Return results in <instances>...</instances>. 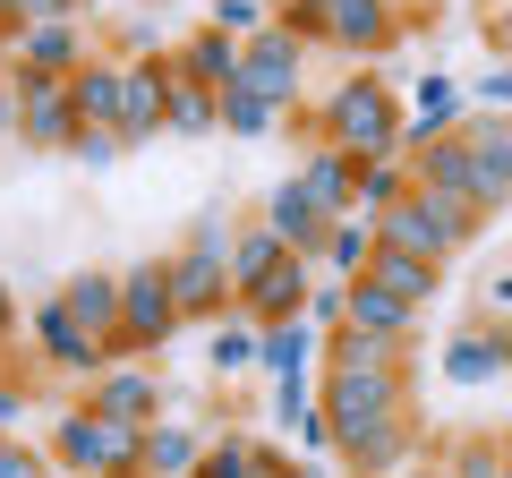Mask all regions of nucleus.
Here are the masks:
<instances>
[{
	"mask_svg": "<svg viewBox=\"0 0 512 478\" xmlns=\"http://www.w3.org/2000/svg\"><path fill=\"white\" fill-rule=\"evenodd\" d=\"M316 410H325L333 453L350 461V478H393L419 453V427H410V359L402 368H316Z\"/></svg>",
	"mask_w": 512,
	"mask_h": 478,
	"instance_id": "obj_1",
	"label": "nucleus"
},
{
	"mask_svg": "<svg viewBox=\"0 0 512 478\" xmlns=\"http://www.w3.org/2000/svg\"><path fill=\"white\" fill-rule=\"evenodd\" d=\"M299 129H308V146H342L350 163H367V154H410V103L393 94L384 69H350L316 111H299Z\"/></svg>",
	"mask_w": 512,
	"mask_h": 478,
	"instance_id": "obj_2",
	"label": "nucleus"
},
{
	"mask_svg": "<svg viewBox=\"0 0 512 478\" xmlns=\"http://www.w3.org/2000/svg\"><path fill=\"white\" fill-rule=\"evenodd\" d=\"M478 222H487V214H478L470 197H453V188H419V180H410V197L376 214V239H393V248H419V257L453 265L461 248L478 239Z\"/></svg>",
	"mask_w": 512,
	"mask_h": 478,
	"instance_id": "obj_3",
	"label": "nucleus"
},
{
	"mask_svg": "<svg viewBox=\"0 0 512 478\" xmlns=\"http://www.w3.org/2000/svg\"><path fill=\"white\" fill-rule=\"evenodd\" d=\"M52 461L69 478H146V427L103 419L94 402H77V410H60V427H52Z\"/></svg>",
	"mask_w": 512,
	"mask_h": 478,
	"instance_id": "obj_4",
	"label": "nucleus"
},
{
	"mask_svg": "<svg viewBox=\"0 0 512 478\" xmlns=\"http://www.w3.org/2000/svg\"><path fill=\"white\" fill-rule=\"evenodd\" d=\"M180 299H171V257L120 265V333H111V359H163V342L180 333Z\"/></svg>",
	"mask_w": 512,
	"mask_h": 478,
	"instance_id": "obj_5",
	"label": "nucleus"
},
{
	"mask_svg": "<svg viewBox=\"0 0 512 478\" xmlns=\"http://www.w3.org/2000/svg\"><path fill=\"white\" fill-rule=\"evenodd\" d=\"M9 77H18V146H35V154H69L77 129H86L77 86H69V77H43V69H9Z\"/></svg>",
	"mask_w": 512,
	"mask_h": 478,
	"instance_id": "obj_6",
	"label": "nucleus"
},
{
	"mask_svg": "<svg viewBox=\"0 0 512 478\" xmlns=\"http://www.w3.org/2000/svg\"><path fill=\"white\" fill-rule=\"evenodd\" d=\"M299 69H308V35H291L282 18L239 43V86L265 94V103H282V111H299Z\"/></svg>",
	"mask_w": 512,
	"mask_h": 478,
	"instance_id": "obj_7",
	"label": "nucleus"
},
{
	"mask_svg": "<svg viewBox=\"0 0 512 478\" xmlns=\"http://www.w3.org/2000/svg\"><path fill=\"white\" fill-rule=\"evenodd\" d=\"M171 299H180L188 325H214V316H231V308H239L231 257H222V248H197V239H180V248H171Z\"/></svg>",
	"mask_w": 512,
	"mask_h": 478,
	"instance_id": "obj_8",
	"label": "nucleus"
},
{
	"mask_svg": "<svg viewBox=\"0 0 512 478\" xmlns=\"http://www.w3.org/2000/svg\"><path fill=\"white\" fill-rule=\"evenodd\" d=\"M35 359H43V368H60V376H77V385H94V376L111 368V342H103V333H86V325H77V308L52 291L35 308Z\"/></svg>",
	"mask_w": 512,
	"mask_h": 478,
	"instance_id": "obj_9",
	"label": "nucleus"
},
{
	"mask_svg": "<svg viewBox=\"0 0 512 478\" xmlns=\"http://www.w3.org/2000/svg\"><path fill=\"white\" fill-rule=\"evenodd\" d=\"M86 402L103 410V419L154 427V419H163V376H154V359H111V368L86 385Z\"/></svg>",
	"mask_w": 512,
	"mask_h": 478,
	"instance_id": "obj_10",
	"label": "nucleus"
},
{
	"mask_svg": "<svg viewBox=\"0 0 512 478\" xmlns=\"http://www.w3.org/2000/svg\"><path fill=\"white\" fill-rule=\"evenodd\" d=\"M256 222H265V231H274L282 248H291V257H316V248H325V231H333V214H325V205L308 197V180H299V171H291V180H274V188H265Z\"/></svg>",
	"mask_w": 512,
	"mask_h": 478,
	"instance_id": "obj_11",
	"label": "nucleus"
},
{
	"mask_svg": "<svg viewBox=\"0 0 512 478\" xmlns=\"http://www.w3.org/2000/svg\"><path fill=\"white\" fill-rule=\"evenodd\" d=\"M402 9H393V0H325V43L333 52H393V43H402Z\"/></svg>",
	"mask_w": 512,
	"mask_h": 478,
	"instance_id": "obj_12",
	"label": "nucleus"
},
{
	"mask_svg": "<svg viewBox=\"0 0 512 478\" xmlns=\"http://www.w3.org/2000/svg\"><path fill=\"white\" fill-rule=\"evenodd\" d=\"M171 111V52H137L128 60V103H120V137L128 146H154Z\"/></svg>",
	"mask_w": 512,
	"mask_h": 478,
	"instance_id": "obj_13",
	"label": "nucleus"
},
{
	"mask_svg": "<svg viewBox=\"0 0 512 478\" xmlns=\"http://www.w3.org/2000/svg\"><path fill=\"white\" fill-rule=\"evenodd\" d=\"M86 26L77 18H43V26H18L9 35V69H43V77H69V69H86Z\"/></svg>",
	"mask_w": 512,
	"mask_h": 478,
	"instance_id": "obj_14",
	"label": "nucleus"
},
{
	"mask_svg": "<svg viewBox=\"0 0 512 478\" xmlns=\"http://www.w3.org/2000/svg\"><path fill=\"white\" fill-rule=\"evenodd\" d=\"M444 376H453V385H495V376H512V325H461L453 342H444Z\"/></svg>",
	"mask_w": 512,
	"mask_h": 478,
	"instance_id": "obj_15",
	"label": "nucleus"
},
{
	"mask_svg": "<svg viewBox=\"0 0 512 478\" xmlns=\"http://www.w3.org/2000/svg\"><path fill=\"white\" fill-rule=\"evenodd\" d=\"M316 359H325V333H316L308 316H274V325H256V368L274 376V385H282V376H308Z\"/></svg>",
	"mask_w": 512,
	"mask_h": 478,
	"instance_id": "obj_16",
	"label": "nucleus"
},
{
	"mask_svg": "<svg viewBox=\"0 0 512 478\" xmlns=\"http://www.w3.org/2000/svg\"><path fill=\"white\" fill-rule=\"evenodd\" d=\"M367 282H384L393 299L427 308V299L444 291V265H436V257H419V248H393V239H376V257H367Z\"/></svg>",
	"mask_w": 512,
	"mask_h": 478,
	"instance_id": "obj_17",
	"label": "nucleus"
},
{
	"mask_svg": "<svg viewBox=\"0 0 512 478\" xmlns=\"http://www.w3.org/2000/svg\"><path fill=\"white\" fill-rule=\"evenodd\" d=\"M171 69L197 77V86H214V94H231V86H239V35H222V26H197L188 43H171Z\"/></svg>",
	"mask_w": 512,
	"mask_h": 478,
	"instance_id": "obj_18",
	"label": "nucleus"
},
{
	"mask_svg": "<svg viewBox=\"0 0 512 478\" xmlns=\"http://www.w3.org/2000/svg\"><path fill=\"white\" fill-rule=\"evenodd\" d=\"M308 291H316V265L308 257H282L256 291H239V308H248L256 325H274V316H308Z\"/></svg>",
	"mask_w": 512,
	"mask_h": 478,
	"instance_id": "obj_19",
	"label": "nucleus"
},
{
	"mask_svg": "<svg viewBox=\"0 0 512 478\" xmlns=\"http://www.w3.org/2000/svg\"><path fill=\"white\" fill-rule=\"evenodd\" d=\"M69 86H77V111H86V129H120V103H128V60L120 52H94L86 69H69Z\"/></svg>",
	"mask_w": 512,
	"mask_h": 478,
	"instance_id": "obj_20",
	"label": "nucleus"
},
{
	"mask_svg": "<svg viewBox=\"0 0 512 478\" xmlns=\"http://www.w3.org/2000/svg\"><path fill=\"white\" fill-rule=\"evenodd\" d=\"M367 257H376V214H333L325 248H316L308 265H316V274H333V282H359Z\"/></svg>",
	"mask_w": 512,
	"mask_h": 478,
	"instance_id": "obj_21",
	"label": "nucleus"
},
{
	"mask_svg": "<svg viewBox=\"0 0 512 478\" xmlns=\"http://www.w3.org/2000/svg\"><path fill=\"white\" fill-rule=\"evenodd\" d=\"M299 180H308V197L325 205V214H359V163H350L342 146H308L299 154Z\"/></svg>",
	"mask_w": 512,
	"mask_h": 478,
	"instance_id": "obj_22",
	"label": "nucleus"
},
{
	"mask_svg": "<svg viewBox=\"0 0 512 478\" xmlns=\"http://www.w3.org/2000/svg\"><path fill=\"white\" fill-rule=\"evenodd\" d=\"M419 316L427 308H410V299H393L384 291V282H350V325H367V333H384V342H410V333H419Z\"/></svg>",
	"mask_w": 512,
	"mask_h": 478,
	"instance_id": "obj_23",
	"label": "nucleus"
},
{
	"mask_svg": "<svg viewBox=\"0 0 512 478\" xmlns=\"http://www.w3.org/2000/svg\"><path fill=\"white\" fill-rule=\"evenodd\" d=\"M461 103H470V94H461L444 69H427L419 86H410V146H419V137H444V129H461Z\"/></svg>",
	"mask_w": 512,
	"mask_h": 478,
	"instance_id": "obj_24",
	"label": "nucleus"
},
{
	"mask_svg": "<svg viewBox=\"0 0 512 478\" xmlns=\"http://www.w3.org/2000/svg\"><path fill=\"white\" fill-rule=\"evenodd\" d=\"M163 137H222V94L171 69V111H163Z\"/></svg>",
	"mask_w": 512,
	"mask_h": 478,
	"instance_id": "obj_25",
	"label": "nucleus"
},
{
	"mask_svg": "<svg viewBox=\"0 0 512 478\" xmlns=\"http://www.w3.org/2000/svg\"><path fill=\"white\" fill-rule=\"evenodd\" d=\"M402 359H410V342H384V333H367V325H333L316 368H402Z\"/></svg>",
	"mask_w": 512,
	"mask_h": 478,
	"instance_id": "obj_26",
	"label": "nucleus"
},
{
	"mask_svg": "<svg viewBox=\"0 0 512 478\" xmlns=\"http://www.w3.org/2000/svg\"><path fill=\"white\" fill-rule=\"evenodd\" d=\"M60 299L77 308V325H86V333H103V342L120 333V274H69V282H60Z\"/></svg>",
	"mask_w": 512,
	"mask_h": 478,
	"instance_id": "obj_27",
	"label": "nucleus"
},
{
	"mask_svg": "<svg viewBox=\"0 0 512 478\" xmlns=\"http://www.w3.org/2000/svg\"><path fill=\"white\" fill-rule=\"evenodd\" d=\"M197 461H205V436H188L180 419L146 427V478H197Z\"/></svg>",
	"mask_w": 512,
	"mask_h": 478,
	"instance_id": "obj_28",
	"label": "nucleus"
},
{
	"mask_svg": "<svg viewBox=\"0 0 512 478\" xmlns=\"http://www.w3.org/2000/svg\"><path fill=\"white\" fill-rule=\"evenodd\" d=\"M205 359H214V376H248V368H256V316H248V308L214 316V342H205Z\"/></svg>",
	"mask_w": 512,
	"mask_h": 478,
	"instance_id": "obj_29",
	"label": "nucleus"
},
{
	"mask_svg": "<svg viewBox=\"0 0 512 478\" xmlns=\"http://www.w3.org/2000/svg\"><path fill=\"white\" fill-rule=\"evenodd\" d=\"M282 257H291V248H282L265 222H239V239H231V282H239V291H256V282L274 274Z\"/></svg>",
	"mask_w": 512,
	"mask_h": 478,
	"instance_id": "obj_30",
	"label": "nucleus"
},
{
	"mask_svg": "<svg viewBox=\"0 0 512 478\" xmlns=\"http://www.w3.org/2000/svg\"><path fill=\"white\" fill-rule=\"evenodd\" d=\"M402 197H410V154H367L359 163V214H384Z\"/></svg>",
	"mask_w": 512,
	"mask_h": 478,
	"instance_id": "obj_31",
	"label": "nucleus"
},
{
	"mask_svg": "<svg viewBox=\"0 0 512 478\" xmlns=\"http://www.w3.org/2000/svg\"><path fill=\"white\" fill-rule=\"evenodd\" d=\"M444 470H453V478H504L512 470V444L504 436H453V444H444Z\"/></svg>",
	"mask_w": 512,
	"mask_h": 478,
	"instance_id": "obj_32",
	"label": "nucleus"
},
{
	"mask_svg": "<svg viewBox=\"0 0 512 478\" xmlns=\"http://www.w3.org/2000/svg\"><path fill=\"white\" fill-rule=\"evenodd\" d=\"M291 111L282 103H265V94H248V86H231L222 94V137H274Z\"/></svg>",
	"mask_w": 512,
	"mask_h": 478,
	"instance_id": "obj_33",
	"label": "nucleus"
},
{
	"mask_svg": "<svg viewBox=\"0 0 512 478\" xmlns=\"http://www.w3.org/2000/svg\"><path fill=\"white\" fill-rule=\"evenodd\" d=\"M197 478H256V444H248V436H231V427H222V436L205 444Z\"/></svg>",
	"mask_w": 512,
	"mask_h": 478,
	"instance_id": "obj_34",
	"label": "nucleus"
},
{
	"mask_svg": "<svg viewBox=\"0 0 512 478\" xmlns=\"http://www.w3.org/2000/svg\"><path fill=\"white\" fill-rule=\"evenodd\" d=\"M205 26H222V35L248 43L256 26H274V0H214V9H205Z\"/></svg>",
	"mask_w": 512,
	"mask_h": 478,
	"instance_id": "obj_35",
	"label": "nucleus"
},
{
	"mask_svg": "<svg viewBox=\"0 0 512 478\" xmlns=\"http://www.w3.org/2000/svg\"><path fill=\"white\" fill-rule=\"evenodd\" d=\"M188 239H197V248H222V257H231V239H239V214H231V205H205V214L197 222H188Z\"/></svg>",
	"mask_w": 512,
	"mask_h": 478,
	"instance_id": "obj_36",
	"label": "nucleus"
},
{
	"mask_svg": "<svg viewBox=\"0 0 512 478\" xmlns=\"http://www.w3.org/2000/svg\"><path fill=\"white\" fill-rule=\"evenodd\" d=\"M9 26H43V18H86V0H0Z\"/></svg>",
	"mask_w": 512,
	"mask_h": 478,
	"instance_id": "obj_37",
	"label": "nucleus"
},
{
	"mask_svg": "<svg viewBox=\"0 0 512 478\" xmlns=\"http://www.w3.org/2000/svg\"><path fill=\"white\" fill-rule=\"evenodd\" d=\"M308 410H316V376H282V385H274V419L299 427Z\"/></svg>",
	"mask_w": 512,
	"mask_h": 478,
	"instance_id": "obj_38",
	"label": "nucleus"
},
{
	"mask_svg": "<svg viewBox=\"0 0 512 478\" xmlns=\"http://www.w3.org/2000/svg\"><path fill=\"white\" fill-rule=\"evenodd\" d=\"M60 461H43L35 444H18V436H0V478H52Z\"/></svg>",
	"mask_w": 512,
	"mask_h": 478,
	"instance_id": "obj_39",
	"label": "nucleus"
},
{
	"mask_svg": "<svg viewBox=\"0 0 512 478\" xmlns=\"http://www.w3.org/2000/svg\"><path fill=\"white\" fill-rule=\"evenodd\" d=\"M69 154H77L86 171H103L111 154H128V137H120V129H77V146H69Z\"/></svg>",
	"mask_w": 512,
	"mask_h": 478,
	"instance_id": "obj_40",
	"label": "nucleus"
},
{
	"mask_svg": "<svg viewBox=\"0 0 512 478\" xmlns=\"http://www.w3.org/2000/svg\"><path fill=\"white\" fill-rule=\"evenodd\" d=\"M274 18L291 26V35H308V43H325V0H274Z\"/></svg>",
	"mask_w": 512,
	"mask_h": 478,
	"instance_id": "obj_41",
	"label": "nucleus"
},
{
	"mask_svg": "<svg viewBox=\"0 0 512 478\" xmlns=\"http://www.w3.org/2000/svg\"><path fill=\"white\" fill-rule=\"evenodd\" d=\"M478 111H512V60H504V69H478Z\"/></svg>",
	"mask_w": 512,
	"mask_h": 478,
	"instance_id": "obj_42",
	"label": "nucleus"
},
{
	"mask_svg": "<svg viewBox=\"0 0 512 478\" xmlns=\"http://www.w3.org/2000/svg\"><path fill=\"white\" fill-rule=\"evenodd\" d=\"M256 478H316L308 461H291V453H265V444H256Z\"/></svg>",
	"mask_w": 512,
	"mask_h": 478,
	"instance_id": "obj_43",
	"label": "nucleus"
},
{
	"mask_svg": "<svg viewBox=\"0 0 512 478\" xmlns=\"http://www.w3.org/2000/svg\"><path fill=\"white\" fill-rule=\"evenodd\" d=\"M0 146H18V77H0Z\"/></svg>",
	"mask_w": 512,
	"mask_h": 478,
	"instance_id": "obj_44",
	"label": "nucleus"
},
{
	"mask_svg": "<svg viewBox=\"0 0 512 478\" xmlns=\"http://www.w3.org/2000/svg\"><path fill=\"white\" fill-rule=\"evenodd\" d=\"M487 43L512 60V0H504V9H487Z\"/></svg>",
	"mask_w": 512,
	"mask_h": 478,
	"instance_id": "obj_45",
	"label": "nucleus"
},
{
	"mask_svg": "<svg viewBox=\"0 0 512 478\" xmlns=\"http://www.w3.org/2000/svg\"><path fill=\"white\" fill-rule=\"evenodd\" d=\"M18 342V299H9V282H0V350Z\"/></svg>",
	"mask_w": 512,
	"mask_h": 478,
	"instance_id": "obj_46",
	"label": "nucleus"
},
{
	"mask_svg": "<svg viewBox=\"0 0 512 478\" xmlns=\"http://www.w3.org/2000/svg\"><path fill=\"white\" fill-rule=\"evenodd\" d=\"M18 410H26V393H9V385H0V436H18Z\"/></svg>",
	"mask_w": 512,
	"mask_h": 478,
	"instance_id": "obj_47",
	"label": "nucleus"
},
{
	"mask_svg": "<svg viewBox=\"0 0 512 478\" xmlns=\"http://www.w3.org/2000/svg\"><path fill=\"white\" fill-rule=\"evenodd\" d=\"M402 478H453V470H444V453H436V461H410Z\"/></svg>",
	"mask_w": 512,
	"mask_h": 478,
	"instance_id": "obj_48",
	"label": "nucleus"
},
{
	"mask_svg": "<svg viewBox=\"0 0 512 478\" xmlns=\"http://www.w3.org/2000/svg\"><path fill=\"white\" fill-rule=\"evenodd\" d=\"M495 308H512V274H495Z\"/></svg>",
	"mask_w": 512,
	"mask_h": 478,
	"instance_id": "obj_49",
	"label": "nucleus"
},
{
	"mask_svg": "<svg viewBox=\"0 0 512 478\" xmlns=\"http://www.w3.org/2000/svg\"><path fill=\"white\" fill-rule=\"evenodd\" d=\"M504 171H512V137H504Z\"/></svg>",
	"mask_w": 512,
	"mask_h": 478,
	"instance_id": "obj_50",
	"label": "nucleus"
}]
</instances>
